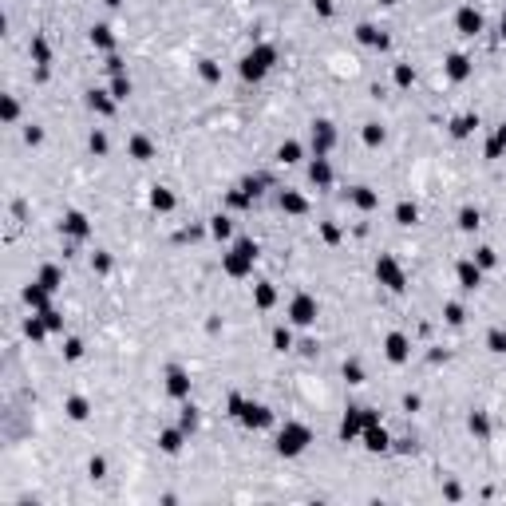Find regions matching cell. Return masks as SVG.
<instances>
[{
    "mask_svg": "<svg viewBox=\"0 0 506 506\" xmlns=\"http://www.w3.org/2000/svg\"><path fill=\"white\" fill-rule=\"evenodd\" d=\"M451 75H455V79L467 75V60H463V56H451Z\"/></svg>",
    "mask_w": 506,
    "mask_h": 506,
    "instance_id": "12",
    "label": "cell"
},
{
    "mask_svg": "<svg viewBox=\"0 0 506 506\" xmlns=\"http://www.w3.org/2000/svg\"><path fill=\"white\" fill-rule=\"evenodd\" d=\"M471 127H475V119H459V123H455V134H467Z\"/></svg>",
    "mask_w": 506,
    "mask_h": 506,
    "instance_id": "25",
    "label": "cell"
},
{
    "mask_svg": "<svg viewBox=\"0 0 506 506\" xmlns=\"http://www.w3.org/2000/svg\"><path fill=\"white\" fill-rule=\"evenodd\" d=\"M313 139H316V147H320V150L332 143V131H328V123H316V134H313Z\"/></svg>",
    "mask_w": 506,
    "mask_h": 506,
    "instance_id": "9",
    "label": "cell"
},
{
    "mask_svg": "<svg viewBox=\"0 0 506 506\" xmlns=\"http://www.w3.org/2000/svg\"><path fill=\"white\" fill-rule=\"evenodd\" d=\"M56 281H60V273H56V269H44V277H40V285H44V289H56Z\"/></svg>",
    "mask_w": 506,
    "mask_h": 506,
    "instance_id": "16",
    "label": "cell"
},
{
    "mask_svg": "<svg viewBox=\"0 0 506 506\" xmlns=\"http://www.w3.org/2000/svg\"><path fill=\"white\" fill-rule=\"evenodd\" d=\"M384 4H396V0H384Z\"/></svg>",
    "mask_w": 506,
    "mask_h": 506,
    "instance_id": "28",
    "label": "cell"
},
{
    "mask_svg": "<svg viewBox=\"0 0 506 506\" xmlns=\"http://www.w3.org/2000/svg\"><path fill=\"white\" fill-rule=\"evenodd\" d=\"M269 63H273V48H257V52H249V56H245L241 72L249 75V79H257V75H265Z\"/></svg>",
    "mask_w": 506,
    "mask_h": 506,
    "instance_id": "1",
    "label": "cell"
},
{
    "mask_svg": "<svg viewBox=\"0 0 506 506\" xmlns=\"http://www.w3.org/2000/svg\"><path fill=\"white\" fill-rule=\"evenodd\" d=\"M63 229H67V234H75V238H83V234H87V222H83V214H72V218L63 222Z\"/></svg>",
    "mask_w": 506,
    "mask_h": 506,
    "instance_id": "6",
    "label": "cell"
},
{
    "mask_svg": "<svg viewBox=\"0 0 506 506\" xmlns=\"http://www.w3.org/2000/svg\"><path fill=\"white\" fill-rule=\"evenodd\" d=\"M170 392H178V396L186 392V376L182 372H170Z\"/></svg>",
    "mask_w": 506,
    "mask_h": 506,
    "instance_id": "14",
    "label": "cell"
},
{
    "mask_svg": "<svg viewBox=\"0 0 506 506\" xmlns=\"http://www.w3.org/2000/svg\"><path fill=\"white\" fill-rule=\"evenodd\" d=\"M356 202H360V206H364V210H368V206H376V198H372V194H368V190H360V194H356Z\"/></svg>",
    "mask_w": 506,
    "mask_h": 506,
    "instance_id": "23",
    "label": "cell"
},
{
    "mask_svg": "<svg viewBox=\"0 0 506 506\" xmlns=\"http://www.w3.org/2000/svg\"><path fill=\"white\" fill-rule=\"evenodd\" d=\"M154 206H158V210H170V206H174V198H170L166 190H154Z\"/></svg>",
    "mask_w": 506,
    "mask_h": 506,
    "instance_id": "13",
    "label": "cell"
},
{
    "mask_svg": "<svg viewBox=\"0 0 506 506\" xmlns=\"http://www.w3.org/2000/svg\"><path fill=\"white\" fill-rule=\"evenodd\" d=\"M214 234H218V238H225V234H229V222H225V218H214Z\"/></svg>",
    "mask_w": 506,
    "mask_h": 506,
    "instance_id": "22",
    "label": "cell"
},
{
    "mask_svg": "<svg viewBox=\"0 0 506 506\" xmlns=\"http://www.w3.org/2000/svg\"><path fill=\"white\" fill-rule=\"evenodd\" d=\"M459 281H463V289H475L478 285V269L475 265H459Z\"/></svg>",
    "mask_w": 506,
    "mask_h": 506,
    "instance_id": "8",
    "label": "cell"
},
{
    "mask_svg": "<svg viewBox=\"0 0 506 506\" xmlns=\"http://www.w3.org/2000/svg\"><path fill=\"white\" fill-rule=\"evenodd\" d=\"M313 313H316V305L309 297H297L293 301V320H297V325H309V320H313Z\"/></svg>",
    "mask_w": 506,
    "mask_h": 506,
    "instance_id": "4",
    "label": "cell"
},
{
    "mask_svg": "<svg viewBox=\"0 0 506 506\" xmlns=\"http://www.w3.org/2000/svg\"><path fill=\"white\" fill-rule=\"evenodd\" d=\"M400 222L411 225V222H416V210H411V206H400Z\"/></svg>",
    "mask_w": 506,
    "mask_h": 506,
    "instance_id": "21",
    "label": "cell"
},
{
    "mask_svg": "<svg viewBox=\"0 0 506 506\" xmlns=\"http://www.w3.org/2000/svg\"><path fill=\"white\" fill-rule=\"evenodd\" d=\"M491 348H494V352H506V336H502V332H491Z\"/></svg>",
    "mask_w": 506,
    "mask_h": 506,
    "instance_id": "18",
    "label": "cell"
},
{
    "mask_svg": "<svg viewBox=\"0 0 506 506\" xmlns=\"http://www.w3.org/2000/svg\"><path fill=\"white\" fill-rule=\"evenodd\" d=\"M249 261H253V245H249V241H241L238 249H234V257L225 261V269H229V273H245Z\"/></svg>",
    "mask_w": 506,
    "mask_h": 506,
    "instance_id": "2",
    "label": "cell"
},
{
    "mask_svg": "<svg viewBox=\"0 0 506 506\" xmlns=\"http://www.w3.org/2000/svg\"><path fill=\"white\" fill-rule=\"evenodd\" d=\"M297 154H301V147H297V143H285V147H281V158H285V163H293Z\"/></svg>",
    "mask_w": 506,
    "mask_h": 506,
    "instance_id": "17",
    "label": "cell"
},
{
    "mask_svg": "<svg viewBox=\"0 0 506 506\" xmlns=\"http://www.w3.org/2000/svg\"><path fill=\"white\" fill-rule=\"evenodd\" d=\"M459 225H463V229H475V225H478V214H475V210H463V214H459Z\"/></svg>",
    "mask_w": 506,
    "mask_h": 506,
    "instance_id": "10",
    "label": "cell"
},
{
    "mask_svg": "<svg viewBox=\"0 0 506 506\" xmlns=\"http://www.w3.org/2000/svg\"><path fill=\"white\" fill-rule=\"evenodd\" d=\"M502 32H506V20H502Z\"/></svg>",
    "mask_w": 506,
    "mask_h": 506,
    "instance_id": "29",
    "label": "cell"
},
{
    "mask_svg": "<svg viewBox=\"0 0 506 506\" xmlns=\"http://www.w3.org/2000/svg\"><path fill=\"white\" fill-rule=\"evenodd\" d=\"M281 206H285V210H293V214H301V210H305V202H301L297 194H285V198H281Z\"/></svg>",
    "mask_w": 506,
    "mask_h": 506,
    "instance_id": "11",
    "label": "cell"
},
{
    "mask_svg": "<svg viewBox=\"0 0 506 506\" xmlns=\"http://www.w3.org/2000/svg\"><path fill=\"white\" fill-rule=\"evenodd\" d=\"M328 178H332V174H328V166H325V163H316V166H313V182H320V186H325Z\"/></svg>",
    "mask_w": 506,
    "mask_h": 506,
    "instance_id": "15",
    "label": "cell"
},
{
    "mask_svg": "<svg viewBox=\"0 0 506 506\" xmlns=\"http://www.w3.org/2000/svg\"><path fill=\"white\" fill-rule=\"evenodd\" d=\"M364 139H368V143H380V139H384V131H380V127H368V131H364Z\"/></svg>",
    "mask_w": 506,
    "mask_h": 506,
    "instance_id": "24",
    "label": "cell"
},
{
    "mask_svg": "<svg viewBox=\"0 0 506 506\" xmlns=\"http://www.w3.org/2000/svg\"><path fill=\"white\" fill-rule=\"evenodd\" d=\"M447 320H451V325H459V320H463V313H459V305H451V309H447Z\"/></svg>",
    "mask_w": 506,
    "mask_h": 506,
    "instance_id": "26",
    "label": "cell"
},
{
    "mask_svg": "<svg viewBox=\"0 0 506 506\" xmlns=\"http://www.w3.org/2000/svg\"><path fill=\"white\" fill-rule=\"evenodd\" d=\"M459 28L467 32V36H475V32L482 28V20H478V12H471V8H463V12H459Z\"/></svg>",
    "mask_w": 506,
    "mask_h": 506,
    "instance_id": "5",
    "label": "cell"
},
{
    "mask_svg": "<svg viewBox=\"0 0 506 506\" xmlns=\"http://www.w3.org/2000/svg\"><path fill=\"white\" fill-rule=\"evenodd\" d=\"M91 107H99V111H111V103H107L103 95H91Z\"/></svg>",
    "mask_w": 506,
    "mask_h": 506,
    "instance_id": "27",
    "label": "cell"
},
{
    "mask_svg": "<svg viewBox=\"0 0 506 506\" xmlns=\"http://www.w3.org/2000/svg\"><path fill=\"white\" fill-rule=\"evenodd\" d=\"M91 40H95V44H103V48L111 44V36H107V28H95V32H91Z\"/></svg>",
    "mask_w": 506,
    "mask_h": 506,
    "instance_id": "20",
    "label": "cell"
},
{
    "mask_svg": "<svg viewBox=\"0 0 506 506\" xmlns=\"http://www.w3.org/2000/svg\"><path fill=\"white\" fill-rule=\"evenodd\" d=\"M387 356H392V360H403V356H407V344H403V336H387Z\"/></svg>",
    "mask_w": 506,
    "mask_h": 506,
    "instance_id": "7",
    "label": "cell"
},
{
    "mask_svg": "<svg viewBox=\"0 0 506 506\" xmlns=\"http://www.w3.org/2000/svg\"><path fill=\"white\" fill-rule=\"evenodd\" d=\"M134 154H139V158H147V154H150V143H147V139H134Z\"/></svg>",
    "mask_w": 506,
    "mask_h": 506,
    "instance_id": "19",
    "label": "cell"
},
{
    "mask_svg": "<svg viewBox=\"0 0 506 506\" xmlns=\"http://www.w3.org/2000/svg\"><path fill=\"white\" fill-rule=\"evenodd\" d=\"M376 273H380V281L387 285V289H403V273H400V265H396V261H380V265H376Z\"/></svg>",
    "mask_w": 506,
    "mask_h": 506,
    "instance_id": "3",
    "label": "cell"
}]
</instances>
